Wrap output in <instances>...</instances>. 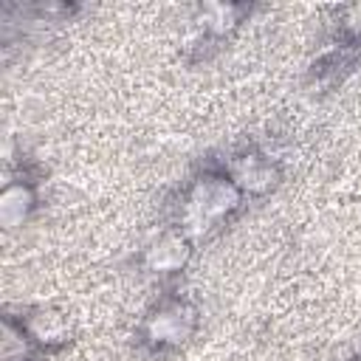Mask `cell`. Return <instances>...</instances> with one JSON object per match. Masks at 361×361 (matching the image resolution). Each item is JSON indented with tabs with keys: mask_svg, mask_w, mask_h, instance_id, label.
<instances>
[{
	"mask_svg": "<svg viewBox=\"0 0 361 361\" xmlns=\"http://www.w3.org/2000/svg\"><path fill=\"white\" fill-rule=\"evenodd\" d=\"M248 197L240 192V186L226 175L220 164H206L200 172H195L175 203V223L172 228H180L186 237L206 240L223 226H228Z\"/></svg>",
	"mask_w": 361,
	"mask_h": 361,
	"instance_id": "1",
	"label": "cell"
},
{
	"mask_svg": "<svg viewBox=\"0 0 361 361\" xmlns=\"http://www.w3.org/2000/svg\"><path fill=\"white\" fill-rule=\"evenodd\" d=\"M353 361H361V358H353Z\"/></svg>",
	"mask_w": 361,
	"mask_h": 361,
	"instance_id": "8",
	"label": "cell"
},
{
	"mask_svg": "<svg viewBox=\"0 0 361 361\" xmlns=\"http://www.w3.org/2000/svg\"><path fill=\"white\" fill-rule=\"evenodd\" d=\"M39 206V192L37 183L28 175L8 178L3 192H0V226L3 228H20L23 223L31 220V214Z\"/></svg>",
	"mask_w": 361,
	"mask_h": 361,
	"instance_id": "6",
	"label": "cell"
},
{
	"mask_svg": "<svg viewBox=\"0 0 361 361\" xmlns=\"http://www.w3.org/2000/svg\"><path fill=\"white\" fill-rule=\"evenodd\" d=\"M220 166L226 169V175L240 186V192L248 200L265 197L282 183L279 161L259 147H243V149L231 152L228 158H223Z\"/></svg>",
	"mask_w": 361,
	"mask_h": 361,
	"instance_id": "3",
	"label": "cell"
},
{
	"mask_svg": "<svg viewBox=\"0 0 361 361\" xmlns=\"http://www.w3.org/2000/svg\"><path fill=\"white\" fill-rule=\"evenodd\" d=\"M248 6H240V3H203L197 6V25H200V34L212 42H220L226 39L228 34H234L243 20L248 17Z\"/></svg>",
	"mask_w": 361,
	"mask_h": 361,
	"instance_id": "7",
	"label": "cell"
},
{
	"mask_svg": "<svg viewBox=\"0 0 361 361\" xmlns=\"http://www.w3.org/2000/svg\"><path fill=\"white\" fill-rule=\"evenodd\" d=\"M197 330H200V307L189 296L169 290L147 307V313L138 322L135 338L152 355H172L183 350L197 336Z\"/></svg>",
	"mask_w": 361,
	"mask_h": 361,
	"instance_id": "2",
	"label": "cell"
},
{
	"mask_svg": "<svg viewBox=\"0 0 361 361\" xmlns=\"http://www.w3.org/2000/svg\"><path fill=\"white\" fill-rule=\"evenodd\" d=\"M195 240L186 237L180 228H164L155 240H149L144 245V251L138 254V265L144 274L149 276H178L186 271V265L195 257Z\"/></svg>",
	"mask_w": 361,
	"mask_h": 361,
	"instance_id": "4",
	"label": "cell"
},
{
	"mask_svg": "<svg viewBox=\"0 0 361 361\" xmlns=\"http://www.w3.org/2000/svg\"><path fill=\"white\" fill-rule=\"evenodd\" d=\"M11 316V313H8ZM17 327L25 333V338L34 344V350L42 353H59L73 338V324L65 310L56 307H31L20 316H11Z\"/></svg>",
	"mask_w": 361,
	"mask_h": 361,
	"instance_id": "5",
	"label": "cell"
}]
</instances>
